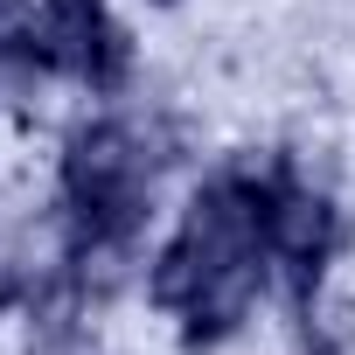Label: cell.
Listing matches in <instances>:
<instances>
[{"label":"cell","mask_w":355,"mask_h":355,"mask_svg":"<svg viewBox=\"0 0 355 355\" xmlns=\"http://www.w3.org/2000/svg\"><path fill=\"white\" fill-rule=\"evenodd\" d=\"M334 251H341V209L306 182V174H293V182L265 202V258H272V279L293 293V306L320 286Z\"/></svg>","instance_id":"obj_1"},{"label":"cell","mask_w":355,"mask_h":355,"mask_svg":"<svg viewBox=\"0 0 355 355\" xmlns=\"http://www.w3.org/2000/svg\"><path fill=\"white\" fill-rule=\"evenodd\" d=\"M56 174H63V202L70 209H91V202L146 182L153 167H146V146H139V125L132 119H91V125H77L63 139V167Z\"/></svg>","instance_id":"obj_2"},{"label":"cell","mask_w":355,"mask_h":355,"mask_svg":"<svg viewBox=\"0 0 355 355\" xmlns=\"http://www.w3.org/2000/svg\"><path fill=\"white\" fill-rule=\"evenodd\" d=\"M105 0H42L35 8V28H28V42H21V56L42 70V77H84V56H91V42L105 35Z\"/></svg>","instance_id":"obj_3"},{"label":"cell","mask_w":355,"mask_h":355,"mask_svg":"<svg viewBox=\"0 0 355 355\" xmlns=\"http://www.w3.org/2000/svg\"><path fill=\"white\" fill-rule=\"evenodd\" d=\"M300 341H306V355H348L355 348V300L313 286L300 300Z\"/></svg>","instance_id":"obj_4"},{"label":"cell","mask_w":355,"mask_h":355,"mask_svg":"<svg viewBox=\"0 0 355 355\" xmlns=\"http://www.w3.org/2000/svg\"><path fill=\"white\" fill-rule=\"evenodd\" d=\"M125 77H132V35H125L119 21H105V35L91 42V56H84V77H77V84H84V91H119Z\"/></svg>","instance_id":"obj_5"},{"label":"cell","mask_w":355,"mask_h":355,"mask_svg":"<svg viewBox=\"0 0 355 355\" xmlns=\"http://www.w3.org/2000/svg\"><path fill=\"white\" fill-rule=\"evenodd\" d=\"M28 28H35V0H0V56H21Z\"/></svg>","instance_id":"obj_6"},{"label":"cell","mask_w":355,"mask_h":355,"mask_svg":"<svg viewBox=\"0 0 355 355\" xmlns=\"http://www.w3.org/2000/svg\"><path fill=\"white\" fill-rule=\"evenodd\" d=\"M153 8H174V0H153Z\"/></svg>","instance_id":"obj_7"}]
</instances>
